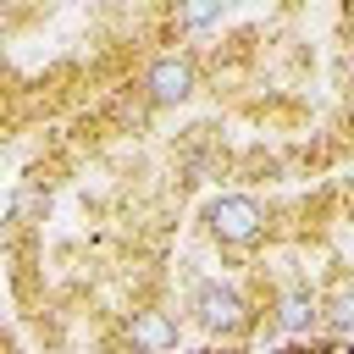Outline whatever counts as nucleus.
I'll return each mask as SVG.
<instances>
[{
  "mask_svg": "<svg viewBox=\"0 0 354 354\" xmlns=\"http://www.w3.org/2000/svg\"><path fill=\"white\" fill-rule=\"evenodd\" d=\"M11 354H28V348H22V343H17V337H11Z\"/></svg>",
  "mask_w": 354,
  "mask_h": 354,
  "instance_id": "0eeeda50",
  "label": "nucleus"
},
{
  "mask_svg": "<svg viewBox=\"0 0 354 354\" xmlns=\"http://www.w3.org/2000/svg\"><path fill=\"white\" fill-rule=\"evenodd\" d=\"M266 310H271V332H282V337H310L315 326H326L321 288H310V282H282Z\"/></svg>",
  "mask_w": 354,
  "mask_h": 354,
  "instance_id": "39448f33",
  "label": "nucleus"
},
{
  "mask_svg": "<svg viewBox=\"0 0 354 354\" xmlns=\"http://www.w3.org/2000/svg\"><path fill=\"white\" fill-rule=\"evenodd\" d=\"M199 83H205L199 55H194L188 44H177V50H155V55L138 66L133 94L144 100V111H177V105H188V100L199 94Z\"/></svg>",
  "mask_w": 354,
  "mask_h": 354,
  "instance_id": "7ed1b4c3",
  "label": "nucleus"
},
{
  "mask_svg": "<svg viewBox=\"0 0 354 354\" xmlns=\"http://www.w3.org/2000/svg\"><path fill=\"white\" fill-rule=\"evenodd\" d=\"M188 321H194L205 337L238 343V337L254 332L260 304H254V293H243L238 282H227V277H205V282L188 293Z\"/></svg>",
  "mask_w": 354,
  "mask_h": 354,
  "instance_id": "f03ea898",
  "label": "nucleus"
},
{
  "mask_svg": "<svg viewBox=\"0 0 354 354\" xmlns=\"http://www.w3.org/2000/svg\"><path fill=\"white\" fill-rule=\"evenodd\" d=\"M183 326L166 304H133L122 315V354H177Z\"/></svg>",
  "mask_w": 354,
  "mask_h": 354,
  "instance_id": "20e7f679",
  "label": "nucleus"
},
{
  "mask_svg": "<svg viewBox=\"0 0 354 354\" xmlns=\"http://www.w3.org/2000/svg\"><path fill=\"white\" fill-rule=\"evenodd\" d=\"M199 227H205V238H210L221 254H254V249L271 238L277 221H271V205L254 199L249 188H221V194L205 199Z\"/></svg>",
  "mask_w": 354,
  "mask_h": 354,
  "instance_id": "f257e3e1",
  "label": "nucleus"
},
{
  "mask_svg": "<svg viewBox=\"0 0 354 354\" xmlns=\"http://www.w3.org/2000/svg\"><path fill=\"white\" fill-rule=\"evenodd\" d=\"M321 304H326V332L332 337H354V277L348 271H337L321 288Z\"/></svg>",
  "mask_w": 354,
  "mask_h": 354,
  "instance_id": "423d86ee",
  "label": "nucleus"
},
{
  "mask_svg": "<svg viewBox=\"0 0 354 354\" xmlns=\"http://www.w3.org/2000/svg\"><path fill=\"white\" fill-rule=\"evenodd\" d=\"M348 210H354V194H348Z\"/></svg>",
  "mask_w": 354,
  "mask_h": 354,
  "instance_id": "6e6552de",
  "label": "nucleus"
}]
</instances>
